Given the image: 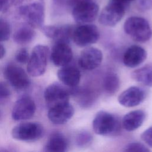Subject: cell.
I'll return each instance as SVG.
<instances>
[{
    "instance_id": "13",
    "label": "cell",
    "mask_w": 152,
    "mask_h": 152,
    "mask_svg": "<svg viewBox=\"0 0 152 152\" xmlns=\"http://www.w3.org/2000/svg\"><path fill=\"white\" fill-rule=\"evenodd\" d=\"M145 91L138 86H132L123 92L118 97L119 104L124 107H132L141 103L145 98Z\"/></svg>"
},
{
    "instance_id": "24",
    "label": "cell",
    "mask_w": 152,
    "mask_h": 152,
    "mask_svg": "<svg viewBox=\"0 0 152 152\" xmlns=\"http://www.w3.org/2000/svg\"><path fill=\"white\" fill-rule=\"evenodd\" d=\"M102 87L104 91L108 95H113L117 92L120 87V79L115 72H108L103 78Z\"/></svg>"
},
{
    "instance_id": "3",
    "label": "cell",
    "mask_w": 152,
    "mask_h": 152,
    "mask_svg": "<svg viewBox=\"0 0 152 152\" xmlns=\"http://www.w3.org/2000/svg\"><path fill=\"white\" fill-rule=\"evenodd\" d=\"M124 29L128 36L137 42H146L152 36V29L148 21L141 17L128 18L124 23Z\"/></svg>"
},
{
    "instance_id": "4",
    "label": "cell",
    "mask_w": 152,
    "mask_h": 152,
    "mask_svg": "<svg viewBox=\"0 0 152 152\" xmlns=\"http://www.w3.org/2000/svg\"><path fill=\"white\" fill-rule=\"evenodd\" d=\"M121 124V122L116 115L104 110H100L96 115L92 126L96 134L112 136L119 132Z\"/></svg>"
},
{
    "instance_id": "20",
    "label": "cell",
    "mask_w": 152,
    "mask_h": 152,
    "mask_svg": "<svg viewBox=\"0 0 152 152\" xmlns=\"http://www.w3.org/2000/svg\"><path fill=\"white\" fill-rule=\"evenodd\" d=\"M68 147V142L65 136L59 132L53 134L48 140L45 150L50 152L66 151Z\"/></svg>"
},
{
    "instance_id": "31",
    "label": "cell",
    "mask_w": 152,
    "mask_h": 152,
    "mask_svg": "<svg viewBox=\"0 0 152 152\" xmlns=\"http://www.w3.org/2000/svg\"><path fill=\"white\" fill-rule=\"evenodd\" d=\"M139 5L143 10L152 8V0H139Z\"/></svg>"
},
{
    "instance_id": "16",
    "label": "cell",
    "mask_w": 152,
    "mask_h": 152,
    "mask_svg": "<svg viewBox=\"0 0 152 152\" xmlns=\"http://www.w3.org/2000/svg\"><path fill=\"white\" fill-rule=\"evenodd\" d=\"M74 26L71 25L45 26H42V31L46 36L53 39L55 42L69 43L72 40Z\"/></svg>"
},
{
    "instance_id": "5",
    "label": "cell",
    "mask_w": 152,
    "mask_h": 152,
    "mask_svg": "<svg viewBox=\"0 0 152 152\" xmlns=\"http://www.w3.org/2000/svg\"><path fill=\"white\" fill-rule=\"evenodd\" d=\"M49 54V48L45 45H38L33 48L27 62V72L30 75L39 77L45 73Z\"/></svg>"
},
{
    "instance_id": "29",
    "label": "cell",
    "mask_w": 152,
    "mask_h": 152,
    "mask_svg": "<svg viewBox=\"0 0 152 152\" xmlns=\"http://www.w3.org/2000/svg\"><path fill=\"white\" fill-rule=\"evenodd\" d=\"M141 138L148 146L152 148V126L148 128L142 133Z\"/></svg>"
},
{
    "instance_id": "23",
    "label": "cell",
    "mask_w": 152,
    "mask_h": 152,
    "mask_svg": "<svg viewBox=\"0 0 152 152\" xmlns=\"http://www.w3.org/2000/svg\"><path fill=\"white\" fill-rule=\"evenodd\" d=\"M36 32L33 27L29 25H25L19 27L14 33L13 39L18 44L23 45L30 43L34 38Z\"/></svg>"
},
{
    "instance_id": "26",
    "label": "cell",
    "mask_w": 152,
    "mask_h": 152,
    "mask_svg": "<svg viewBox=\"0 0 152 152\" xmlns=\"http://www.w3.org/2000/svg\"><path fill=\"white\" fill-rule=\"evenodd\" d=\"M11 29L10 23L5 19L0 18V42L9 39Z\"/></svg>"
},
{
    "instance_id": "14",
    "label": "cell",
    "mask_w": 152,
    "mask_h": 152,
    "mask_svg": "<svg viewBox=\"0 0 152 152\" xmlns=\"http://www.w3.org/2000/svg\"><path fill=\"white\" fill-rule=\"evenodd\" d=\"M74 114V109L73 106L69 102H66L49 108L48 116L53 124L62 125L70 120Z\"/></svg>"
},
{
    "instance_id": "17",
    "label": "cell",
    "mask_w": 152,
    "mask_h": 152,
    "mask_svg": "<svg viewBox=\"0 0 152 152\" xmlns=\"http://www.w3.org/2000/svg\"><path fill=\"white\" fill-rule=\"evenodd\" d=\"M147 51L138 45H132L125 51L123 62L128 68H135L141 65L147 58Z\"/></svg>"
},
{
    "instance_id": "35",
    "label": "cell",
    "mask_w": 152,
    "mask_h": 152,
    "mask_svg": "<svg viewBox=\"0 0 152 152\" xmlns=\"http://www.w3.org/2000/svg\"><path fill=\"white\" fill-rule=\"evenodd\" d=\"M53 1L55 3L58 4H61L63 2H64V1H65V0H53Z\"/></svg>"
},
{
    "instance_id": "30",
    "label": "cell",
    "mask_w": 152,
    "mask_h": 152,
    "mask_svg": "<svg viewBox=\"0 0 152 152\" xmlns=\"http://www.w3.org/2000/svg\"><path fill=\"white\" fill-rule=\"evenodd\" d=\"M11 94L10 88L4 82H0V99L8 98Z\"/></svg>"
},
{
    "instance_id": "21",
    "label": "cell",
    "mask_w": 152,
    "mask_h": 152,
    "mask_svg": "<svg viewBox=\"0 0 152 152\" xmlns=\"http://www.w3.org/2000/svg\"><path fill=\"white\" fill-rule=\"evenodd\" d=\"M131 77L138 83L148 87H152V63L136 69L131 73Z\"/></svg>"
},
{
    "instance_id": "7",
    "label": "cell",
    "mask_w": 152,
    "mask_h": 152,
    "mask_svg": "<svg viewBox=\"0 0 152 152\" xmlns=\"http://www.w3.org/2000/svg\"><path fill=\"white\" fill-rule=\"evenodd\" d=\"M43 126L36 122L20 123L15 126L11 132L14 139L25 141L37 140L43 135Z\"/></svg>"
},
{
    "instance_id": "8",
    "label": "cell",
    "mask_w": 152,
    "mask_h": 152,
    "mask_svg": "<svg viewBox=\"0 0 152 152\" xmlns=\"http://www.w3.org/2000/svg\"><path fill=\"white\" fill-rule=\"evenodd\" d=\"M126 8L125 5L110 1L99 15V23L104 26H115L124 16Z\"/></svg>"
},
{
    "instance_id": "15",
    "label": "cell",
    "mask_w": 152,
    "mask_h": 152,
    "mask_svg": "<svg viewBox=\"0 0 152 152\" xmlns=\"http://www.w3.org/2000/svg\"><path fill=\"white\" fill-rule=\"evenodd\" d=\"M72 51L68 43H55L50 53V58L55 65L61 67L67 65L72 61Z\"/></svg>"
},
{
    "instance_id": "33",
    "label": "cell",
    "mask_w": 152,
    "mask_h": 152,
    "mask_svg": "<svg viewBox=\"0 0 152 152\" xmlns=\"http://www.w3.org/2000/svg\"><path fill=\"white\" fill-rule=\"evenodd\" d=\"M110 1L116 2H118V3L122 4L123 5H126V7H128L129 5V4H130V2L134 1V0H110Z\"/></svg>"
},
{
    "instance_id": "11",
    "label": "cell",
    "mask_w": 152,
    "mask_h": 152,
    "mask_svg": "<svg viewBox=\"0 0 152 152\" xmlns=\"http://www.w3.org/2000/svg\"><path fill=\"white\" fill-rule=\"evenodd\" d=\"M36 104L29 96H23L15 103L12 110V118L15 121L27 120L34 115Z\"/></svg>"
},
{
    "instance_id": "27",
    "label": "cell",
    "mask_w": 152,
    "mask_h": 152,
    "mask_svg": "<svg viewBox=\"0 0 152 152\" xmlns=\"http://www.w3.org/2000/svg\"><path fill=\"white\" fill-rule=\"evenodd\" d=\"M124 151L128 152H148L150 150L142 143L132 142L125 145Z\"/></svg>"
},
{
    "instance_id": "25",
    "label": "cell",
    "mask_w": 152,
    "mask_h": 152,
    "mask_svg": "<svg viewBox=\"0 0 152 152\" xmlns=\"http://www.w3.org/2000/svg\"><path fill=\"white\" fill-rule=\"evenodd\" d=\"M93 137L87 131H81L78 133L75 137V143L79 147H85L91 143Z\"/></svg>"
},
{
    "instance_id": "28",
    "label": "cell",
    "mask_w": 152,
    "mask_h": 152,
    "mask_svg": "<svg viewBox=\"0 0 152 152\" xmlns=\"http://www.w3.org/2000/svg\"><path fill=\"white\" fill-rule=\"evenodd\" d=\"M29 54L25 48H21L19 49L15 56V60L20 64H26L28 62L29 59Z\"/></svg>"
},
{
    "instance_id": "12",
    "label": "cell",
    "mask_w": 152,
    "mask_h": 152,
    "mask_svg": "<svg viewBox=\"0 0 152 152\" xmlns=\"http://www.w3.org/2000/svg\"><path fill=\"white\" fill-rule=\"evenodd\" d=\"M103 60L102 51L95 48L87 46L81 52L78 64L84 70L91 71L97 68Z\"/></svg>"
},
{
    "instance_id": "19",
    "label": "cell",
    "mask_w": 152,
    "mask_h": 152,
    "mask_svg": "<svg viewBox=\"0 0 152 152\" xmlns=\"http://www.w3.org/2000/svg\"><path fill=\"white\" fill-rule=\"evenodd\" d=\"M146 117L142 110H135L127 113L122 118V127L127 131H133L140 128L144 123Z\"/></svg>"
},
{
    "instance_id": "22",
    "label": "cell",
    "mask_w": 152,
    "mask_h": 152,
    "mask_svg": "<svg viewBox=\"0 0 152 152\" xmlns=\"http://www.w3.org/2000/svg\"><path fill=\"white\" fill-rule=\"evenodd\" d=\"M70 94L74 96L78 103L83 107H88L92 105L95 100V94L88 89H80L75 87L71 88Z\"/></svg>"
},
{
    "instance_id": "1",
    "label": "cell",
    "mask_w": 152,
    "mask_h": 152,
    "mask_svg": "<svg viewBox=\"0 0 152 152\" xmlns=\"http://www.w3.org/2000/svg\"><path fill=\"white\" fill-rule=\"evenodd\" d=\"M71 8L72 15L78 24H87L94 21L99 13V7L94 0H65Z\"/></svg>"
},
{
    "instance_id": "34",
    "label": "cell",
    "mask_w": 152,
    "mask_h": 152,
    "mask_svg": "<svg viewBox=\"0 0 152 152\" xmlns=\"http://www.w3.org/2000/svg\"><path fill=\"white\" fill-rule=\"evenodd\" d=\"M5 53V49L4 47V46L1 44H0V59H2Z\"/></svg>"
},
{
    "instance_id": "18",
    "label": "cell",
    "mask_w": 152,
    "mask_h": 152,
    "mask_svg": "<svg viewBox=\"0 0 152 152\" xmlns=\"http://www.w3.org/2000/svg\"><path fill=\"white\" fill-rule=\"evenodd\" d=\"M57 76L64 85L69 88L77 87L81 78V74L78 69L69 64L62 66L58 70Z\"/></svg>"
},
{
    "instance_id": "2",
    "label": "cell",
    "mask_w": 152,
    "mask_h": 152,
    "mask_svg": "<svg viewBox=\"0 0 152 152\" xmlns=\"http://www.w3.org/2000/svg\"><path fill=\"white\" fill-rule=\"evenodd\" d=\"M18 9V15L33 28L42 27L45 18L44 0H23Z\"/></svg>"
},
{
    "instance_id": "10",
    "label": "cell",
    "mask_w": 152,
    "mask_h": 152,
    "mask_svg": "<svg viewBox=\"0 0 152 152\" xmlns=\"http://www.w3.org/2000/svg\"><path fill=\"white\" fill-rule=\"evenodd\" d=\"M69 96L70 91L58 83L50 84L44 91V98L49 108L69 102Z\"/></svg>"
},
{
    "instance_id": "6",
    "label": "cell",
    "mask_w": 152,
    "mask_h": 152,
    "mask_svg": "<svg viewBox=\"0 0 152 152\" xmlns=\"http://www.w3.org/2000/svg\"><path fill=\"white\" fill-rule=\"evenodd\" d=\"M100 37L98 28L90 23L81 24L74 27L72 40L75 45L80 47H87L97 42Z\"/></svg>"
},
{
    "instance_id": "32",
    "label": "cell",
    "mask_w": 152,
    "mask_h": 152,
    "mask_svg": "<svg viewBox=\"0 0 152 152\" xmlns=\"http://www.w3.org/2000/svg\"><path fill=\"white\" fill-rule=\"evenodd\" d=\"M10 0H0V12H5L10 7Z\"/></svg>"
},
{
    "instance_id": "9",
    "label": "cell",
    "mask_w": 152,
    "mask_h": 152,
    "mask_svg": "<svg viewBox=\"0 0 152 152\" xmlns=\"http://www.w3.org/2000/svg\"><path fill=\"white\" fill-rule=\"evenodd\" d=\"M5 79L15 88L26 89L30 85V79L26 71L19 66L10 64L6 66L4 71Z\"/></svg>"
}]
</instances>
